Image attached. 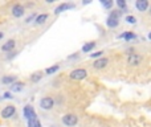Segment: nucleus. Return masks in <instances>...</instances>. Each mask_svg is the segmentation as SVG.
<instances>
[{"label": "nucleus", "instance_id": "f257e3e1", "mask_svg": "<svg viewBox=\"0 0 151 127\" xmlns=\"http://www.w3.org/2000/svg\"><path fill=\"white\" fill-rule=\"evenodd\" d=\"M69 77H70V80H73V81L85 80V78L88 77V70H86V69H82V67H78V69L72 70L70 74H69Z\"/></svg>", "mask_w": 151, "mask_h": 127}, {"label": "nucleus", "instance_id": "f03ea898", "mask_svg": "<svg viewBox=\"0 0 151 127\" xmlns=\"http://www.w3.org/2000/svg\"><path fill=\"white\" fill-rule=\"evenodd\" d=\"M61 122L68 127H73L78 123V117L76 114H65L61 118Z\"/></svg>", "mask_w": 151, "mask_h": 127}, {"label": "nucleus", "instance_id": "7ed1b4c3", "mask_svg": "<svg viewBox=\"0 0 151 127\" xmlns=\"http://www.w3.org/2000/svg\"><path fill=\"white\" fill-rule=\"evenodd\" d=\"M53 106H55V101L50 97H44L40 99V107L42 110H52Z\"/></svg>", "mask_w": 151, "mask_h": 127}, {"label": "nucleus", "instance_id": "20e7f679", "mask_svg": "<svg viewBox=\"0 0 151 127\" xmlns=\"http://www.w3.org/2000/svg\"><path fill=\"white\" fill-rule=\"evenodd\" d=\"M23 114L24 117H25L27 121H31V119H36V111H35L33 106H31V105H27L25 107H24L23 110Z\"/></svg>", "mask_w": 151, "mask_h": 127}, {"label": "nucleus", "instance_id": "39448f33", "mask_svg": "<svg viewBox=\"0 0 151 127\" xmlns=\"http://www.w3.org/2000/svg\"><path fill=\"white\" fill-rule=\"evenodd\" d=\"M15 113H16V107L12 106V105H8V106H5L4 109L1 110V118H4V119L12 118L13 115H15Z\"/></svg>", "mask_w": 151, "mask_h": 127}, {"label": "nucleus", "instance_id": "423d86ee", "mask_svg": "<svg viewBox=\"0 0 151 127\" xmlns=\"http://www.w3.org/2000/svg\"><path fill=\"white\" fill-rule=\"evenodd\" d=\"M11 12H12L13 17H21V16L24 15V12H25V11H24V5L20 4V3H16V4L12 7Z\"/></svg>", "mask_w": 151, "mask_h": 127}, {"label": "nucleus", "instance_id": "0eeeda50", "mask_svg": "<svg viewBox=\"0 0 151 127\" xmlns=\"http://www.w3.org/2000/svg\"><path fill=\"white\" fill-rule=\"evenodd\" d=\"M141 61H142V57L139 55H137V53H131V55L127 57V64L131 65V66H137V65H139Z\"/></svg>", "mask_w": 151, "mask_h": 127}, {"label": "nucleus", "instance_id": "6e6552de", "mask_svg": "<svg viewBox=\"0 0 151 127\" xmlns=\"http://www.w3.org/2000/svg\"><path fill=\"white\" fill-rule=\"evenodd\" d=\"M74 7H76V4H73V3H61V4L55 9V13L56 15H58V13L64 12V11L72 9V8H74Z\"/></svg>", "mask_w": 151, "mask_h": 127}, {"label": "nucleus", "instance_id": "1a4fd4ad", "mask_svg": "<svg viewBox=\"0 0 151 127\" xmlns=\"http://www.w3.org/2000/svg\"><path fill=\"white\" fill-rule=\"evenodd\" d=\"M150 7V3L147 0H137L135 1V8L139 12H146Z\"/></svg>", "mask_w": 151, "mask_h": 127}, {"label": "nucleus", "instance_id": "9d476101", "mask_svg": "<svg viewBox=\"0 0 151 127\" xmlns=\"http://www.w3.org/2000/svg\"><path fill=\"white\" fill-rule=\"evenodd\" d=\"M107 64H109V60L106 57H101L93 62V67L94 69H104V67L107 66Z\"/></svg>", "mask_w": 151, "mask_h": 127}, {"label": "nucleus", "instance_id": "9b49d317", "mask_svg": "<svg viewBox=\"0 0 151 127\" xmlns=\"http://www.w3.org/2000/svg\"><path fill=\"white\" fill-rule=\"evenodd\" d=\"M15 45H16L15 40H8V41L1 47V50L3 52H12V50L15 49Z\"/></svg>", "mask_w": 151, "mask_h": 127}, {"label": "nucleus", "instance_id": "f8f14e48", "mask_svg": "<svg viewBox=\"0 0 151 127\" xmlns=\"http://www.w3.org/2000/svg\"><path fill=\"white\" fill-rule=\"evenodd\" d=\"M118 39H125V41H131V40L137 39V34L133 32H123L122 34L118 36Z\"/></svg>", "mask_w": 151, "mask_h": 127}, {"label": "nucleus", "instance_id": "ddd939ff", "mask_svg": "<svg viewBox=\"0 0 151 127\" xmlns=\"http://www.w3.org/2000/svg\"><path fill=\"white\" fill-rule=\"evenodd\" d=\"M1 82L4 83V85H12V83L16 82V77L15 75H4V77L1 78Z\"/></svg>", "mask_w": 151, "mask_h": 127}, {"label": "nucleus", "instance_id": "4468645a", "mask_svg": "<svg viewBox=\"0 0 151 127\" xmlns=\"http://www.w3.org/2000/svg\"><path fill=\"white\" fill-rule=\"evenodd\" d=\"M23 89H24L23 82H15L11 85V91H12V93H19V91H21Z\"/></svg>", "mask_w": 151, "mask_h": 127}, {"label": "nucleus", "instance_id": "2eb2a0df", "mask_svg": "<svg viewBox=\"0 0 151 127\" xmlns=\"http://www.w3.org/2000/svg\"><path fill=\"white\" fill-rule=\"evenodd\" d=\"M94 48H96V42L90 41V42H86V44L82 47V49H81V50H82L83 53H89V52H91Z\"/></svg>", "mask_w": 151, "mask_h": 127}, {"label": "nucleus", "instance_id": "dca6fc26", "mask_svg": "<svg viewBox=\"0 0 151 127\" xmlns=\"http://www.w3.org/2000/svg\"><path fill=\"white\" fill-rule=\"evenodd\" d=\"M47 20H48V15H47V13H41V15H39L36 17L35 24H36V25H41V24H44Z\"/></svg>", "mask_w": 151, "mask_h": 127}, {"label": "nucleus", "instance_id": "f3484780", "mask_svg": "<svg viewBox=\"0 0 151 127\" xmlns=\"http://www.w3.org/2000/svg\"><path fill=\"white\" fill-rule=\"evenodd\" d=\"M106 25L109 27V28H117V27L119 25V20H117V19H111V17H107Z\"/></svg>", "mask_w": 151, "mask_h": 127}, {"label": "nucleus", "instance_id": "a211bd4d", "mask_svg": "<svg viewBox=\"0 0 151 127\" xmlns=\"http://www.w3.org/2000/svg\"><path fill=\"white\" fill-rule=\"evenodd\" d=\"M60 69V65L58 64H56V65H53V66H49V67H47L45 69V74L47 75H50V74H55L57 70Z\"/></svg>", "mask_w": 151, "mask_h": 127}, {"label": "nucleus", "instance_id": "6ab92c4d", "mask_svg": "<svg viewBox=\"0 0 151 127\" xmlns=\"http://www.w3.org/2000/svg\"><path fill=\"white\" fill-rule=\"evenodd\" d=\"M28 127H42V126H41V122L36 118V119L28 121Z\"/></svg>", "mask_w": 151, "mask_h": 127}, {"label": "nucleus", "instance_id": "aec40b11", "mask_svg": "<svg viewBox=\"0 0 151 127\" xmlns=\"http://www.w3.org/2000/svg\"><path fill=\"white\" fill-rule=\"evenodd\" d=\"M122 12L123 11H111L110 12V15H109V17H111V19H117V20H119V17H121V15H122Z\"/></svg>", "mask_w": 151, "mask_h": 127}, {"label": "nucleus", "instance_id": "412c9836", "mask_svg": "<svg viewBox=\"0 0 151 127\" xmlns=\"http://www.w3.org/2000/svg\"><path fill=\"white\" fill-rule=\"evenodd\" d=\"M101 4L104 5V8H106V9H110V8L113 7V4H114V3H113L111 0H101Z\"/></svg>", "mask_w": 151, "mask_h": 127}, {"label": "nucleus", "instance_id": "4be33fe9", "mask_svg": "<svg viewBox=\"0 0 151 127\" xmlns=\"http://www.w3.org/2000/svg\"><path fill=\"white\" fill-rule=\"evenodd\" d=\"M41 77H42V74L40 72H37V73H35V74L31 75V80L33 81V82H39V81L41 80Z\"/></svg>", "mask_w": 151, "mask_h": 127}, {"label": "nucleus", "instance_id": "5701e85b", "mask_svg": "<svg viewBox=\"0 0 151 127\" xmlns=\"http://www.w3.org/2000/svg\"><path fill=\"white\" fill-rule=\"evenodd\" d=\"M126 23L127 24H137V19H135V16H133V15H129V16H126Z\"/></svg>", "mask_w": 151, "mask_h": 127}, {"label": "nucleus", "instance_id": "b1692460", "mask_svg": "<svg viewBox=\"0 0 151 127\" xmlns=\"http://www.w3.org/2000/svg\"><path fill=\"white\" fill-rule=\"evenodd\" d=\"M115 4H117L118 8H121V9H123V11L126 9V5H127L125 0H117V3H115Z\"/></svg>", "mask_w": 151, "mask_h": 127}, {"label": "nucleus", "instance_id": "393cba45", "mask_svg": "<svg viewBox=\"0 0 151 127\" xmlns=\"http://www.w3.org/2000/svg\"><path fill=\"white\" fill-rule=\"evenodd\" d=\"M102 55H104V50H98V52H97V53H91V55H90V57L97 58V60H98V58H101V57H102Z\"/></svg>", "mask_w": 151, "mask_h": 127}, {"label": "nucleus", "instance_id": "a878e982", "mask_svg": "<svg viewBox=\"0 0 151 127\" xmlns=\"http://www.w3.org/2000/svg\"><path fill=\"white\" fill-rule=\"evenodd\" d=\"M36 17H37V16H36V15H35V13H33V15H31V16H29L28 19H27V20H25V23H31L32 20H36Z\"/></svg>", "mask_w": 151, "mask_h": 127}, {"label": "nucleus", "instance_id": "bb28decb", "mask_svg": "<svg viewBox=\"0 0 151 127\" xmlns=\"http://www.w3.org/2000/svg\"><path fill=\"white\" fill-rule=\"evenodd\" d=\"M9 98H12L11 93H5V94H4V97H3V99H9Z\"/></svg>", "mask_w": 151, "mask_h": 127}, {"label": "nucleus", "instance_id": "cd10ccee", "mask_svg": "<svg viewBox=\"0 0 151 127\" xmlns=\"http://www.w3.org/2000/svg\"><path fill=\"white\" fill-rule=\"evenodd\" d=\"M3 37H4V33H3V32H0V41H1Z\"/></svg>", "mask_w": 151, "mask_h": 127}, {"label": "nucleus", "instance_id": "c85d7f7f", "mask_svg": "<svg viewBox=\"0 0 151 127\" xmlns=\"http://www.w3.org/2000/svg\"><path fill=\"white\" fill-rule=\"evenodd\" d=\"M147 37H149V40H151V32H150L149 34H147Z\"/></svg>", "mask_w": 151, "mask_h": 127}, {"label": "nucleus", "instance_id": "c756f323", "mask_svg": "<svg viewBox=\"0 0 151 127\" xmlns=\"http://www.w3.org/2000/svg\"><path fill=\"white\" fill-rule=\"evenodd\" d=\"M150 12H151V11H150Z\"/></svg>", "mask_w": 151, "mask_h": 127}]
</instances>
